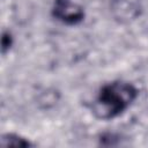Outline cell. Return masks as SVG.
I'll return each instance as SVG.
<instances>
[{"label":"cell","mask_w":148,"mask_h":148,"mask_svg":"<svg viewBox=\"0 0 148 148\" xmlns=\"http://www.w3.org/2000/svg\"><path fill=\"white\" fill-rule=\"evenodd\" d=\"M138 89L130 82L113 81L104 84L91 103L92 114L101 120H109L125 112L136 99Z\"/></svg>","instance_id":"1"},{"label":"cell","mask_w":148,"mask_h":148,"mask_svg":"<svg viewBox=\"0 0 148 148\" xmlns=\"http://www.w3.org/2000/svg\"><path fill=\"white\" fill-rule=\"evenodd\" d=\"M0 146L1 147H31L34 146V143L18 134L7 133L1 136Z\"/></svg>","instance_id":"4"},{"label":"cell","mask_w":148,"mask_h":148,"mask_svg":"<svg viewBox=\"0 0 148 148\" xmlns=\"http://www.w3.org/2000/svg\"><path fill=\"white\" fill-rule=\"evenodd\" d=\"M13 45V37L12 34L9 31H3L2 34V38H1V50H2V54H6L7 51L10 50Z\"/></svg>","instance_id":"5"},{"label":"cell","mask_w":148,"mask_h":148,"mask_svg":"<svg viewBox=\"0 0 148 148\" xmlns=\"http://www.w3.org/2000/svg\"><path fill=\"white\" fill-rule=\"evenodd\" d=\"M52 15L58 21L67 25H75L83 21L84 10L74 0H54Z\"/></svg>","instance_id":"2"},{"label":"cell","mask_w":148,"mask_h":148,"mask_svg":"<svg viewBox=\"0 0 148 148\" xmlns=\"http://www.w3.org/2000/svg\"><path fill=\"white\" fill-rule=\"evenodd\" d=\"M111 13L119 23H128L138 18L142 12V0H111Z\"/></svg>","instance_id":"3"}]
</instances>
